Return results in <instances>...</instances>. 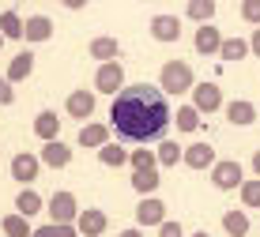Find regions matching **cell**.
Masks as SVG:
<instances>
[{"mask_svg": "<svg viewBox=\"0 0 260 237\" xmlns=\"http://www.w3.org/2000/svg\"><path fill=\"white\" fill-rule=\"evenodd\" d=\"M174 113H170L166 90L151 87V83H132L124 87L110 106V128L121 140L132 143H147V140H162Z\"/></svg>", "mask_w": 260, "mask_h": 237, "instance_id": "cell-1", "label": "cell"}, {"mask_svg": "<svg viewBox=\"0 0 260 237\" xmlns=\"http://www.w3.org/2000/svg\"><path fill=\"white\" fill-rule=\"evenodd\" d=\"M158 87H162L166 94H185V90H192L196 87L192 68L185 64V60H166L162 72H158Z\"/></svg>", "mask_w": 260, "mask_h": 237, "instance_id": "cell-2", "label": "cell"}, {"mask_svg": "<svg viewBox=\"0 0 260 237\" xmlns=\"http://www.w3.org/2000/svg\"><path fill=\"white\" fill-rule=\"evenodd\" d=\"M211 185L219 188V192H230V188H241L245 185V170H241V162L234 158H222L211 166Z\"/></svg>", "mask_w": 260, "mask_h": 237, "instance_id": "cell-3", "label": "cell"}, {"mask_svg": "<svg viewBox=\"0 0 260 237\" xmlns=\"http://www.w3.org/2000/svg\"><path fill=\"white\" fill-rule=\"evenodd\" d=\"M46 211H49V218L57 226H76L79 222V204H76L72 192H53L49 204H46Z\"/></svg>", "mask_w": 260, "mask_h": 237, "instance_id": "cell-4", "label": "cell"}, {"mask_svg": "<svg viewBox=\"0 0 260 237\" xmlns=\"http://www.w3.org/2000/svg\"><path fill=\"white\" fill-rule=\"evenodd\" d=\"M94 90H102V94H113V98L121 94V90H124V68H121V60L98 64V72H94Z\"/></svg>", "mask_w": 260, "mask_h": 237, "instance_id": "cell-5", "label": "cell"}, {"mask_svg": "<svg viewBox=\"0 0 260 237\" xmlns=\"http://www.w3.org/2000/svg\"><path fill=\"white\" fill-rule=\"evenodd\" d=\"M192 106L200 109V113H215V109H222V87L219 83H196L192 87Z\"/></svg>", "mask_w": 260, "mask_h": 237, "instance_id": "cell-6", "label": "cell"}, {"mask_svg": "<svg viewBox=\"0 0 260 237\" xmlns=\"http://www.w3.org/2000/svg\"><path fill=\"white\" fill-rule=\"evenodd\" d=\"M222 34H219V26H211V23H204V26H196V38H192V45H196V53L200 57H215V53H222Z\"/></svg>", "mask_w": 260, "mask_h": 237, "instance_id": "cell-7", "label": "cell"}, {"mask_svg": "<svg viewBox=\"0 0 260 237\" xmlns=\"http://www.w3.org/2000/svg\"><path fill=\"white\" fill-rule=\"evenodd\" d=\"M147 30H151V38L155 42H181V23H177V15H155V19L147 23Z\"/></svg>", "mask_w": 260, "mask_h": 237, "instance_id": "cell-8", "label": "cell"}, {"mask_svg": "<svg viewBox=\"0 0 260 237\" xmlns=\"http://www.w3.org/2000/svg\"><path fill=\"white\" fill-rule=\"evenodd\" d=\"M8 170H12V177L19 181V185H30V181H38V173H42V158L23 151V154H15V158H12V166H8Z\"/></svg>", "mask_w": 260, "mask_h": 237, "instance_id": "cell-9", "label": "cell"}, {"mask_svg": "<svg viewBox=\"0 0 260 237\" xmlns=\"http://www.w3.org/2000/svg\"><path fill=\"white\" fill-rule=\"evenodd\" d=\"M136 222L140 226H162L166 222V204L158 196H143L136 204Z\"/></svg>", "mask_w": 260, "mask_h": 237, "instance_id": "cell-10", "label": "cell"}, {"mask_svg": "<svg viewBox=\"0 0 260 237\" xmlns=\"http://www.w3.org/2000/svg\"><path fill=\"white\" fill-rule=\"evenodd\" d=\"M106 226H110L106 211H98V207H87V211H79V222H76L79 237H102Z\"/></svg>", "mask_w": 260, "mask_h": 237, "instance_id": "cell-11", "label": "cell"}, {"mask_svg": "<svg viewBox=\"0 0 260 237\" xmlns=\"http://www.w3.org/2000/svg\"><path fill=\"white\" fill-rule=\"evenodd\" d=\"M34 136H38L42 143H53V140H60V117L53 113V109H42V113L34 117Z\"/></svg>", "mask_w": 260, "mask_h": 237, "instance_id": "cell-12", "label": "cell"}, {"mask_svg": "<svg viewBox=\"0 0 260 237\" xmlns=\"http://www.w3.org/2000/svg\"><path fill=\"white\" fill-rule=\"evenodd\" d=\"M215 147H208V143H189L185 147V166L189 170H211L215 166Z\"/></svg>", "mask_w": 260, "mask_h": 237, "instance_id": "cell-13", "label": "cell"}, {"mask_svg": "<svg viewBox=\"0 0 260 237\" xmlns=\"http://www.w3.org/2000/svg\"><path fill=\"white\" fill-rule=\"evenodd\" d=\"M64 109H68V117H76V121H87V117L94 113V94L91 90H72Z\"/></svg>", "mask_w": 260, "mask_h": 237, "instance_id": "cell-14", "label": "cell"}, {"mask_svg": "<svg viewBox=\"0 0 260 237\" xmlns=\"http://www.w3.org/2000/svg\"><path fill=\"white\" fill-rule=\"evenodd\" d=\"M226 121L238 124V128H249L256 121V106L245 102V98H234V102H226Z\"/></svg>", "mask_w": 260, "mask_h": 237, "instance_id": "cell-15", "label": "cell"}, {"mask_svg": "<svg viewBox=\"0 0 260 237\" xmlns=\"http://www.w3.org/2000/svg\"><path fill=\"white\" fill-rule=\"evenodd\" d=\"M42 166H53V170H64L68 162H72V147H64V143L60 140H53V143H46V147H42Z\"/></svg>", "mask_w": 260, "mask_h": 237, "instance_id": "cell-16", "label": "cell"}, {"mask_svg": "<svg viewBox=\"0 0 260 237\" xmlns=\"http://www.w3.org/2000/svg\"><path fill=\"white\" fill-rule=\"evenodd\" d=\"M106 143H110V128H106V124L87 121L83 128H79V147H94V151H102Z\"/></svg>", "mask_w": 260, "mask_h": 237, "instance_id": "cell-17", "label": "cell"}, {"mask_svg": "<svg viewBox=\"0 0 260 237\" xmlns=\"http://www.w3.org/2000/svg\"><path fill=\"white\" fill-rule=\"evenodd\" d=\"M23 38L26 42H49L53 38V19H49V15H26Z\"/></svg>", "mask_w": 260, "mask_h": 237, "instance_id": "cell-18", "label": "cell"}, {"mask_svg": "<svg viewBox=\"0 0 260 237\" xmlns=\"http://www.w3.org/2000/svg\"><path fill=\"white\" fill-rule=\"evenodd\" d=\"M87 53H91L98 64H110V60L121 57V42L117 38H94L91 45H87Z\"/></svg>", "mask_w": 260, "mask_h": 237, "instance_id": "cell-19", "label": "cell"}, {"mask_svg": "<svg viewBox=\"0 0 260 237\" xmlns=\"http://www.w3.org/2000/svg\"><path fill=\"white\" fill-rule=\"evenodd\" d=\"M34 72V53H19V57H12V64H8V83H23V79H30Z\"/></svg>", "mask_w": 260, "mask_h": 237, "instance_id": "cell-20", "label": "cell"}, {"mask_svg": "<svg viewBox=\"0 0 260 237\" xmlns=\"http://www.w3.org/2000/svg\"><path fill=\"white\" fill-rule=\"evenodd\" d=\"M42 211V196L34 192V188H23L19 196H15V215H23V218H34Z\"/></svg>", "mask_w": 260, "mask_h": 237, "instance_id": "cell-21", "label": "cell"}, {"mask_svg": "<svg viewBox=\"0 0 260 237\" xmlns=\"http://www.w3.org/2000/svg\"><path fill=\"white\" fill-rule=\"evenodd\" d=\"M128 166H132V173H151V170L158 166V151L136 147V151H132V158H128Z\"/></svg>", "mask_w": 260, "mask_h": 237, "instance_id": "cell-22", "label": "cell"}, {"mask_svg": "<svg viewBox=\"0 0 260 237\" xmlns=\"http://www.w3.org/2000/svg\"><path fill=\"white\" fill-rule=\"evenodd\" d=\"M222 230H226V237H245L249 233V215L245 211H226L222 215Z\"/></svg>", "mask_w": 260, "mask_h": 237, "instance_id": "cell-23", "label": "cell"}, {"mask_svg": "<svg viewBox=\"0 0 260 237\" xmlns=\"http://www.w3.org/2000/svg\"><path fill=\"white\" fill-rule=\"evenodd\" d=\"M185 15H189L192 23H211L215 19V0H189V8H185Z\"/></svg>", "mask_w": 260, "mask_h": 237, "instance_id": "cell-24", "label": "cell"}, {"mask_svg": "<svg viewBox=\"0 0 260 237\" xmlns=\"http://www.w3.org/2000/svg\"><path fill=\"white\" fill-rule=\"evenodd\" d=\"M0 230H4V237H34L30 218H23V215H8L4 222H0Z\"/></svg>", "mask_w": 260, "mask_h": 237, "instance_id": "cell-25", "label": "cell"}, {"mask_svg": "<svg viewBox=\"0 0 260 237\" xmlns=\"http://www.w3.org/2000/svg\"><path fill=\"white\" fill-rule=\"evenodd\" d=\"M174 121H177V132H196L200 128V109L196 106H177Z\"/></svg>", "mask_w": 260, "mask_h": 237, "instance_id": "cell-26", "label": "cell"}, {"mask_svg": "<svg viewBox=\"0 0 260 237\" xmlns=\"http://www.w3.org/2000/svg\"><path fill=\"white\" fill-rule=\"evenodd\" d=\"M132 154L124 151V147H117V143H106L102 151H98V162H102V166H110V170H117V166H124V162H128Z\"/></svg>", "mask_w": 260, "mask_h": 237, "instance_id": "cell-27", "label": "cell"}, {"mask_svg": "<svg viewBox=\"0 0 260 237\" xmlns=\"http://www.w3.org/2000/svg\"><path fill=\"white\" fill-rule=\"evenodd\" d=\"M26 19H19V12H0V34L4 38H23Z\"/></svg>", "mask_w": 260, "mask_h": 237, "instance_id": "cell-28", "label": "cell"}, {"mask_svg": "<svg viewBox=\"0 0 260 237\" xmlns=\"http://www.w3.org/2000/svg\"><path fill=\"white\" fill-rule=\"evenodd\" d=\"M162 185V177H158V170L151 173H132V188H136L140 196H155V188Z\"/></svg>", "mask_w": 260, "mask_h": 237, "instance_id": "cell-29", "label": "cell"}, {"mask_svg": "<svg viewBox=\"0 0 260 237\" xmlns=\"http://www.w3.org/2000/svg\"><path fill=\"white\" fill-rule=\"evenodd\" d=\"M249 53H253V45H249L245 38H226L219 57H222V60H241V57H249Z\"/></svg>", "mask_w": 260, "mask_h": 237, "instance_id": "cell-30", "label": "cell"}, {"mask_svg": "<svg viewBox=\"0 0 260 237\" xmlns=\"http://www.w3.org/2000/svg\"><path fill=\"white\" fill-rule=\"evenodd\" d=\"M238 192H241V204L245 207H260V177H249Z\"/></svg>", "mask_w": 260, "mask_h": 237, "instance_id": "cell-31", "label": "cell"}, {"mask_svg": "<svg viewBox=\"0 0 260 237\" xmlns=\"http://www.w3.org/2000/svg\"><path fill=\"white\" fill-rule=\"evenodd\" d=\"M177 162H185V151L177 143H162L158 147V166H177Z\"/></svg>", "mask_w": 260, "mask_h": 237, "instance_id": "cell-32", "label": "cell"}, {"mask_svg": "<svg viewBox=\"0 0 260 237\" xmlns=\"http://www.w3.org/2000/svg\"><path fill=\"white\" fill-rule=\"evenodd\" d=\"M34 237H79L76 226H57V222H49V226H42V230H34Z\"/></svg>", "mask_w": 260, "mask_h": 237, "instance_id": "cell-33", "label": "cell"}, {"mask_svg": "<svg viewBox=\"0 0 260 237\" xmlns=\"http://www.w3.org/2000/svg\"><path fill=\"white\" fill-rule=\"evenodd\" d=\"M241 19L260 26V0H241Z\"/></svg>", "mask_w": 260, "mask_h": 237, "instance_id": "cell-34", "label": "cell"}, {"mask_svg": "<svg viewBox=\"0 0 260 237\" xmlns=\"http://www.w3.org/2000/svg\"><path fill=\"white\" fill-rule=\"evenodd\" d=\"M158 237H185V230H181V222H174V218H166V222L158 226Z\"/></svg>", "mask_w": 260, "mask_h": 237, "instance_id": "cell-35", "label": "cell"}, {"mask_svg": "<svg viewBox=\"0 0 260 237\" xmlns=\"http://www.w3.org/2000/svg\"><path fill=\"white\" fill-rule=\"evenodd\" d=\"M15 102V90L8 83V76H0V106H12Z\"/></svg>", "mask_w": 260, "mask_h": 237, "instance_id": "cell-36", "label": "cell"}, {"mask_svg": "<svg viewBox=\"0 0 260 237\" xmlns=\"http://www.w3.org/2000/svg\"><path fill=\"white\" fill-rule=\"evenodd\" d=\"M249 45H253V57H260V26L253 30V38H249Z\"/></svg>", "mask_w": 260, "mask_h": 237, "instance_id": "cell-37", "label": "cell"}, {"mask_svg": "<svg viewBox=\"0 0 260 237\" xmlns=\"http://www.w3.org/2000/svg\"><path fill=\"white\" fill-rule=\"evenodd\" d=\"M64 8H72V12H79V8H87V0H60Z\"/></svg>", "mask_w": 260, "mask_h": 237, "instance_id": "cell-38", "label": "cell"}, {"mask_svg": "<svg viewBox=\"0 0 260 237\" xmlns=\"http://www.w3.org/2000/svg\"><path fill=\"white\" fill-rule=\"evenodd\" d=\"M253 173H256V177H260V151L253 154Z\"/></svg>", "mask_w": 260, "mask_h": 237, "instance_id": "cell-39", "label": "cell"}, {"mask_svg": "<svg viewBox=\"0 0 260 237\" xmlns=\"http://www.w3.org/2000/svg\"><path fill=\"white\" fill-rule=\"evenodd\" d=\"M117 237H143V233H140V230H121Z\"/></svg>", "mask_w": 260, "mask_h": 237, "instance_id": "cell-40", "label": "cell"}, {"mask_svg": "<svg viewBox=\"0 0 260 237\" xmlns=\"http://www.w3.org/2000/svg\"><path fill=\"white\" fill-rule=\"evenodd\" d=\"M189 237H208V230H196V233H189Z\"/></svg>", "mask_w": 260, "mask_h": 237, "instance_id": "cell-41", "label": "cell"}, {"mask_svg": "<svg viewBox=\"0 0 260 237\" xmlns=\"http://www.w3.org/2000/svg\"><path fill=\"white\" fill-rule=\"evenodd\" d=\"M4 42H8V38H4V34H0V49H4Z\"/></svg>", "mask_w": 260, "mask_h": 237, "instance_id": "cell-42", "label": "cell"}]
</instances>
